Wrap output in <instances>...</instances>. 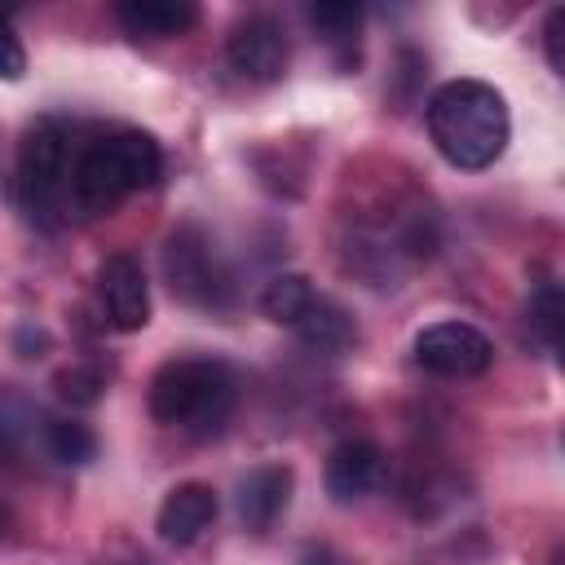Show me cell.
I'll list each match as a JSON object with an SVG mask.
<instances>
[{"label": "cell", "mask_w": 565, "mask_h": 565, "mask_svg": "<svg viewBox=\"0 0 565 565\" xmlns=\"http://www.w3.org/2000/svg\"><path fill=\"white\" fill-rule=\"evenodd\" d=\"M97 291L115 331H141L150 322V287L132 256H106L97 269Z\"/></svg>", "instance_id": "ba28073f"}, {"label": "cell", "mask_w": 565, "mask_h": 565, "mask_svg": "<svg viewBox=\"0 0 565 565\" xmlns=\"http://www.w3.org/2000/svg\"><path fill=\"white\" fill-rule=\"evenodd\" d=\"M9 525H13V521H9V508H4V503H0V543H4V539H9Z\"/></svg>", "instance_id": "cb8c5ba5"}, {"label": "cell", "mask_w": 565, "mask_h": 565, "mask_svg": "<svg viewBox=\"0 0 565 565\" xmlns=\"http://www.w3.org/2000/svg\"><path fill=\"white\" fill-rule=\"evenodd\" d=\"M291 331H296V340H300L305 349L327 353V358H335V353H344V349L358 344V327H353L349 309L335 305V300L322 296V291L309 296V305L300 309V318L291 322Z\"/></svg>", "instance_id": "7c38bea8"}, {"label": "cell", "mask_w": 565, "mask_h": 565, "mask_svg": "<svg viewBox=\"0 0 565 565\" xmlns=\"http://www.w3.org/2000/svg\"><path fill=\"white\" fill-rule=\"evenodd\" d=\"M163 278L172 287V296L190 309H207V313H225L234 305V274L225 265V256L216 252L212 234L194 221L177 225L163 243Z\"/></svg>", "instance_id": "5b68a950"}, {"label": "cell", "mask_w": 565, "mask_h": 565, "mask_svg": "<svg viewBox=\"0 0 565 565\" xmlns=\"http://www.w3.org/2000/svg\"><path fill=\"white\" fill-rule=\"evenodd\" d=\"M106 388V371L97 362H75L57 375V397L71 402V406H93Z\"/></svg>", "instance_id": "d6986e66"}, {"label": "cell", "mask_w": 565, "mask_h": 565, "mask_svg": "<svg viewBox=\"0 0 565 565\" xmlns=\"http://www.w3.org/2000/svg\"><path fill=\"white\" fill-rule=\"evenodd\" d=\"M362 4L353 0H327V4H309V22L313 31L335 49L340 66L358 62V31H362Z\"/></svg>", "instance_id": "5bb4252c"}, {"label": "cell", "mask_w": 565, "mask_h": 565, "mask_svg": "<svg viewBox=\"0 0 565 565\" xmlns=\"http://www.w3.org/2000/svg\"><path fill=\"white\" fill-rule=\"evenodd\" d=\"M415 362L441 380H472L490 371L494 344L472 322H433L415 335Z\"/></svg>", "instance_id": "8992f818"}, {"label": "cell", "mask_w": 565, "mask_h": 565, "mask_svg": "<svg viewBox=\"0 0 565 565\" xmlns=\"http://www.w3.org/2000/svg\"><path fill=\"white\" fill-rule=\"evenodd\" d=\"M26 71V49L9 22V13H0V79H22Z\"/></svg>", "instance_id": "ffe728a7"}, {"label": "cell", "mask_w": 565, "mask_h": 565, "mask_svg": "<svg viewBox=\"0 0 565 565\" xmlns=\"http://www.w3.org/2000/svg\"><path fill=\"white\" fill-rule=\"evenodd\" d=\"M296 565H344V561H340L327 543H309V547L300 552V561H296Z\"/></svg>", "instance_id": "603a6c76"}, {"label": "cell", "mask_w": 565, "mask_h": 565, "mask_svg": "<svg viewBox=\"0 0 565 565\" xmlns=\"http://www.w3.org/2000/svg\"><path fill=\"white\" fill-rule=\"evenodd\" d=\"M71 168L75 141L62 119H40L26 128L13 168V199L22 216L40 230H57L71 212Z\"/></svg>", "instance_id": "277c9868"}, {"label": "cell", "mask_w": 565, "mask_h": 565, "mask_svg": "<svg viewBox=\"0 0 565 565\" xmlns=\"http://www.w3.org/2000/svg\"><path fill=\"white\" fill-rule=\"evenodd\" d=\"M35 433L44 437L35 402L26 393L0 384V459H22L26 446L35 441Z\"/></svg>", "instance_id": "9a60e30c"}, {"label": "cell", "mask_w": 565, "mask_h": 565, "mask_svg": "<svg viewBox=\"0 0 565 565\" xmlns=\"http://www.w3.org/2000/svg\"><path fill=\"white\" fill-rule=\"evenodd\" d=\"M327 494L335 503H353V499H366L380 481H384V450L375 441H340L331 455H327Z\"/></svg>", "instance_id": "8fae6325"}, {"label": "cell", "mask_w": 565, "mask_h": 565, "mask_svg": "<svg viewBox=\"0 0 565 565\" xmlns=\"http://www.w3.org/2000/svg\"><path fill=\"white\" fill-rule=\"evenodd\" d=\"M44 450L62 468H84L97 459V433L84 419H44Z\"/></svg>", "instance_id": "2e32d148"}, {"label": "cell", "mask_w": 565, "mask_h": 565, "mask_svg": "<svg viewBox=\"0 0 565 565\" xmlns=\"http://www.w3.org/2000/svg\"><path fill=\"white\" fill-rule=\"evenodd\" d=\"M561 31H565V9H552L547 13V26H543V44H547V66L556 75H565V53H561Z\"/></svg>", "instance_id": "44dd1931"}, {"label": "cell", "mask_w": 565, "mask_h": 565, "mask_svg": "<svg viewBox=\"0 0 565 565\" xmlns=\"http://www.w3.org/2000/svg\"><path fill=\"white\" fill-rule=\"evenodd\" d=\"M525 322H530V335L539 340L543 353H556V335H561V287L552 278H543L530 296V309H525Z\"/></svg>", "instance_id": "ac0fdd59"}, {"label": "cell", "mask_w": 565, "mask_h": 565, "mask_svg": "<svg viewBox=\"0 0 565 565\" xmlns=\"http://www.w3.org/2000/svg\"><path fill=\"white\" fill-rule=\"evenodd\" d=\"M13 344H18V353H22V358H40L35 349H49V335H44V331H35V327H18Z\"/></svg>", "instance_id": "7402d4cb"}, {"label": "cell", "mask_w": 565, "mask_h": 565, "mask_svg": "<svg viewBox=\"0 0 565 565\" xmlns=\"http://www.w3.org/2000/svg\"><path fill=\"white\" fill-rule=\"evenodd\" d=\"M428 137L446 163L463 172L490 168L512 137L508 102L486 79H450L428 97Z\"/></svg>", "instance_id": "6da1fadb"}, {"label": "cell", "mask_w": 565, "mask_h": 565, "mask_svg": "<svg viewBox=\"0 0 565 565\" xmlns=\"http://www.w3.org/2000/svg\"><path fill=\"white\" fill-rule=\"evenodd\" d=\"M216 490L207 481H181L168 490V499L159 503V539L172 547H190L199 543L212 521H216Z\"/></svg>", "instance_id": "30bf717a"}, {"label": "cell", "mask_w": 565, "mask_h": 565, "mask_svg": "<svg viewBox=\"0 0 565 565\" xmlns=\"http://www.w3.org/2000/svg\"><path fill=\"white\" fill-rule=\"evenodd\" d=\"M115 18L128 35L168 40V35H185L199 22V4H190V0H124V4H115Z\"/></svg>", "instance_id": "4fadbf2b"}, {"label": "cell", "mask_w": 565, "mask_h": 565, "mask_svg": "<svg viewBox=\"0 0 565 565\" xmlns=\"http://www.w3.org/2000/svg\"><path fill=\"white\" fill-rule=\"evenodd\" d=\"M225 62L247 84H274L287 71V35L269 13H252L230 26Z\"/></svg>", "instance_id": "52a82bcc"}, {"label": "cell", "mask_w": 565, "mask_h": 565, "mask_svg": "<svg viewBox=\"0 0 565 565\" xmlns=\"http://www.w3.org/2000/svg\"><path fill=\"white\" fill-rule=\"evenodd\" d=\"M309 296H313V282L305 274H274L260 291V309H265L269 322L291 327L300 318V309L309 305Z\"/></svg>", "instance_id": "e0dca14e"}, {"label": "cell", "mask_w": 565, "mask_h": 565, "mask_svg": "<svg viewBox=\"0 0 565 565\" xmlns=\"http://www.w3.org/2000/svg\"><path fill=\"white\" fill-rule=\"evenodd\" d=\"M163 177V150L141 128H119L106 137H93L75 150L71 168V207L84 216H102L119 207L128 194L150 190Z\"/></svg>", "instance_id": "7a4b0ae2"}, {"label": "cell", "mask_w": 565, "mask_h": 565, "mask_svg": "<svg viewBox=\"0 0 565 565\" xmlns=\"http://www.w3.org/2000/svg\"><path fill=\"white\" fill-rule=\"evenodd\" d=\"M238 406V375L221 358H172L150 380V415L190 437H221Z\"/></svg>", "instance_id": "3957f363"}, {"label": "cell", "mask_w": 565, "mask_h": 565, "mask_svg": "<svg viewBox=\"0 0 565 565\" xmlns=\"http://www.w3.org/2000/svg\"><path fill=\"white\" fill-rule=\"evenodd\" d=\"M291 490H296V472L287 463H260L252 468L243 481H238V494H234V508H238V521L252 530V534H265L274 530V521L287 512L291 503Z\"/></svg>", "instance_id": "9c48e42d"}]
</instances>
